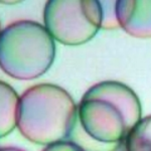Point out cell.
Returning a JSON list of instances; mask_svg holds the SVG:
<instances>
[{"label":"cell","mask_w":151,"mask_h":151,"mask_svg":"<svg viewBox=\"0 0 151 151\" xmlns=\"http://www.w3.org/2000/svg\"><path fill=\"white\" fill-rule=\"evenodd\" d=\"M139 98L132 89L116 81L98 83L85 93L78 108L83 129L102 143L125 141L141 119Z\"/></svg>","instance_id":"obj_1"},{"label":"cell","mask_w":151,"mask_h":151,"mask_svg":"<svg viewBox=\"0 0 151 151\" xmlns=\"http://www.w3.org/2000/svg\"><path fill=\"white\" fill-rule=\"evenodd\" d=\"M78 108L72 96L62 87L38 84L19 97L17 126L30 142L50 145L72 135Z\"/></svg>","instance_id":"obj_2"},{"label":"cell","mask_w":151,"mask_h":151,"mask_svg":"<svg viewBox=\"0 0 151 151\" xmlns=\"http://www.w3.org/2000/svg\"><path fill=\"white\" fill-rule=\"evenodd\" d=\"M55 57V40L36 21H15L0 32V69L13 79H37L50 69Z\"/></svg>","instance_id":"obj_3"},{"label":"cell","mask_w":151,"mask_h":151,"mask_svg":"<svg viewBox=\"0 0 151 151\" xmlns=\"http://www.w3.org/2000/svg\"><path fill=\"white\" fill-rule=\"evenodd\" d=\"M104 12L97 0H50L43 21L52 37L65 45H81L91 40L103 25Z\"/></svg>","instance_id":"obj_4"},{"label":"cell","mask_w":151,"mask_h":151,"mask_svg":"<svg viewBox=\"0 0 151 151\" xmlns=\"http://www.w3.org/2000/svg\"><path fill=\"white\" fill-rule=\"evenodd\" d=\"M115 16L119 25L131 36L151 37V0H118Z\"/></svg>","instance_id":"obj_5"},{"label":"cell","mask_w":151,"mask_h":151,"mask_svg":"<svg viewBox=\"0 0 151 151\" xmlns=\"http://www.w3.org/2000/svg\"><path fill=\"white\" fill-rule=\"evenodd\" d=\"M19 96L7 83L0 81V138L10 134L17 126Z\"/></svg>","instance_id":"obj_6"},{"label":"cell","mask_w":151,"mask_h":151,"mask_svg":"<svg viewBox=\"0 0 151 151\" xmlns=\"http://www.w3.org/2000/svg\"><path fill=\"white\" fill-rule=\"evenodd\" d=\"M126 151H151V115L141 118L125 139Z\"/></svg>","instance_id":"obj_7"},{"label":"cell","mask_w":151,"mask_h":151,"mask_svg":"<svg viewBox=\"0 0 151 151\" xmlns=\"http://www.w3.org/2000/svg\"><path fill=\"white\" fill-rule=\"evenodd\" d=\"M42 151H85L80 145L73 141H60L45 146Z\"/></svg>","instance_id":"obj_8"},{"label":"cell","mask_w":151,"mask_h":151,"mask_svg":"<svg viewBox=\"0 0 151 151\" xmlns=\"http://www.w3.org/2000/svg\"><path fill=\"white\" fill-rule=\"evenodd\" d=\"M0 151H24L16 147H0Z\"/></svg>","instance_id":"obj_9"},{"label":"cell","mask_w":151,"mask_h":151,"mask_svg":"<svg viewBox=\"0 0 151 151\" xmlns=\"http://www.w3.org/2000/svg\"><path fill=\"white\" fill-rule=\"evenodd\" d=\"M1 30H2V29H1V24H0V32H1Z\"/></svg>","instance_id":"obj_10"}]
</instances>
